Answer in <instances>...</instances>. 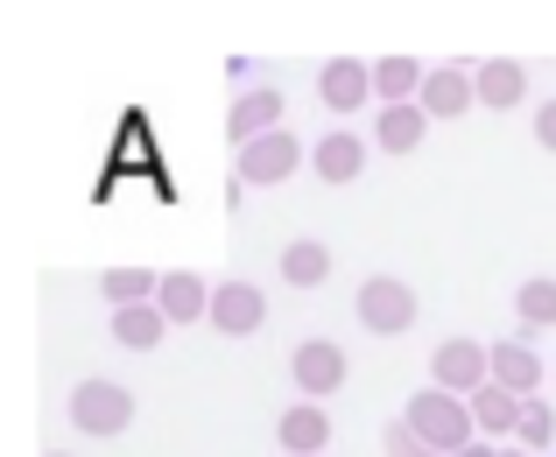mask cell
Returning <instances> with one entry per match:
<instances>
[{
	"instance_id": "obj_9",
	"label": "cell",
	"mask_w": 556,
	"mask_h": 457,
	"mask_svg": "<svg viewBox=\"0 0 556 457\" xmlns=\"http://www.w3.org/2000/svg\"><path fill=\"white\" fill-rule=\"evenodd\" d=\"M367 92H374V64H353V56L325 64V78H317V99H325L331 113H353V106H367Z\"/></svg>"
},
{
	"instance_id": "obj_6",
	"label": "cell",
	"mask_w": 556,
	"mask_h": 457,
	"mask_svg": "<svg viewBox=\"0 0 556 457\" xmlns=\"http://www.w3.org/2000/svg\"><path fill=\"white\" fill-rule=\"evenodd\" d=\"M289 373H296V388L311 394H339L345 388V352L331 345V338H311V345H296V366H289Z\"/></svg>"
},
{
	"instance_id": "obj_15",
	"label": "cell",
	"mask_w": 556,
	"mask_h": 457,
	"mask_svg": "<svg viewBox=\"0 0 556 457\" xmlns=\"http://www.w3.org/2000/svg\"><path fill=\"white\" fill-rule=\"evenodd\" d=\"M422 85H430V71H422L416 56H380L374 64V92L388 99V106H416Z\"/></svg>"
},
{
	"instance_id": "obj_7",
	"label": "cell",
	"mask_w": 556,
	"mask_h": 457,
	"mask_svg": "<svg viewBox=\"0 0 556 457\" xmlns=\"http://www.w3.org/2000/svg\"><path fill=\"white\" fill-rule=\"evenodd\" d=\"M261 317H268V303H261L254 282H218V289H212V323H218L226 338L261 331Z\"/></svg>"
},
{
	"instance_id": "obj_11",
	"label": "cell",
	"mask_w": 556,
	"mask_h": 457,
	"mask_svg": "<svg viewBox=\"0 0 556 457\" xmlns=\"http://www.w3.org/2000/svg\"><path fill=\"white\" fill-rule=\"evenodd\" d=\"M493 388H507V394H521V402H535V388H543V359H535L529 345H493Z\"/></svg>"
},
{
	"instance_id": "obj_25",
	"label": "cell",
	"mask_w": 556,
	"mask_h": 457,
	"mask_svg": "<svg viewBox=\"0 0 556 457\" xmlns=\"http://www.w3.org/2000/svg\"><path fill=\"white\" fill-rule=\"evenodd\" d=\"M535 141L556 149V99H549V106H535Z\"/></svg>"
},
{
	"instance_id": "obj_19",
	"label": "cell",
	"mask_w": 556,
	"mask_h": 457,
	"mask_svg": "<svg viewBox=\"0 0 556 457\" xmlns=\"http://www.w3.org/2000/svg\"><path fill=\"white\" fill-rule=\"evenodd\" d=\"M521 92H529V71H521V64H507V56H501V64H479V106H521Z\"/></svg>"
},
{
	"instance_id": "obj_23",
	"label": "cell",
	"mask_w": 556,
	"mask_h": 457,
	"mask_svg": "<svg viewBox=\"0 0 556 457\" xmlns=\"http://www.w3.org/2000/svg\"><path fill=\"white\" fill-rule=\"evenodd\" d=\"M521 444H529V450H543V444H556V408L549 402H521Z\"/></svg>"
},
{
	"instance_id": "obj_3",
	"label": "cell",
	"mask_w": 556,
	"mask_h": 457,
	"mask_svg": "<svg viewBox=\"0 0 556 457\" xmlns=\"http://www.w3.org/2000/svg\"><path fill=\"white\" fill-rule=\"evenodd\" d=\"M71 422L92 436H121L127 422H135V394L113 388V380H78L71 388Z\"/></svg>"
},
{
	"instance_id": "obj_16",
	"label": "cell",
	"mask_w": 556,
	"mask_h": 457,
	"mask_svg": "<svg viewBox=\"0 0 556 457\" xmlns=\"http://www.w3.org/2000/svg\"><path fill=\"white\" fill-rule=\"evenodd\" d=\"M325 444H331V416L317 402H303V408L282 416V457H317Z\"/></svg>"
},
{
	"instance_id": "obj_18",
	"label": "cell",
	"mask_w": 556,
	"mask_h": 457,
	"mask_svg": "<svg viewBox=\"0 0 556 457\" xmlns=\"http://www.w3.org/2000/svg\"><path fill=\"white\" fill-rule=\"evenodd\" d=\"M163 303H135V309H113V338H121L127 352H155L163 345Z\"/></svg>"
},
{
	"instance_id": "obj_21",
	"label": "cell",
	"mask_w": 556,
	"mask_h": 457,
	"mask_svg": "<svg viewBox=\"0 0 556 457\" xmlns=\"http://www.w3.org/2000/svg\"><path fill=\"white\" fill-rule=\"evenodd\" d=\"M106 303L113 309H135V303H149V296H163V275H149V268H106Z\"/></svg>"
},
{
	"instance_id": "obj_14",
	"label": "cell",
	"mask_w": 556,
	"mask_h": 457,
	"mask_svg": "<svg viewBox=\"0 0 556 457\" xmlns=\"http://www.w3.org/2000/svg\"><path fill=\"white\" fill-rule=\"evenodd\" d=\"M311 169L325 176V183H353V176L367 169V141H359V135H325L311 149Z\"/></svg>"
},
{
	"instance_id": "obj_24",
	"label": "cell",
	"mask_w": 556,
	"mask_h": 457,
	"mask_svg": "<svg viewBox=\"0 0 556 457\" xmlns=\"http://www.w3.org/2000/svg\"><path fill=\"white\" fill-rule=\"evenodd\" d=\"M380 444H388V457H437L416 430H408V422H388V436H380Z\"/></svg>"
},
{
	"instance_id": "obj_26",
	"label": "cell",
	"mask_w": 556,
	"mask_h": 457,
	"mask_svg": "<svg viewBox=\"0 0 556 457\" xmlns=\"http://www.w3.org/2000/svg\"><path fill=\"white\" fill-rule=\"evenodd\" d=\"M50 457H64V450H50Z\"/></svg>"
},
{
	"instance_id": "obj_12",
	"label": "cell",
	"mask_w": 556,
	"mask_h": 457,
	"mask_svg": "<svg viewBox=\"0 0 556 457\" xmlns=\"http://www.w3.org/2000/svg\"><path fill=\"white\" fill-rule=\"evenodd\" d=\"M155 303H163L169 323H198V317H212V282L177 268V275H163V296H155Z\"/></svg>"
},
{
	"instance_id": "obj_22",
	"label": "cell",
	"mask_w": 556,
	"mask_h": 457,
	"mask_svg": "<svg viewBox=\"0 0 556 457\" xmlns=\"http://www.w3.org/2000/svg\"><path fill=\"white\" fill-rule=\"evenodd\" d=\"M515 309L529 323H556V282H549V275H529V282H521V296H515Z\"/></svg>"
},
{
	"instance_id": "obj_1",
	"label": "cell",
	"mask_w": 556,
	"mask_h": 457,
	"mask_svg": "<svg viewBox=\"0 0 556 457\" xmlns=\"http://www.w3.org/2000/svg\"><path fill=\"white\" fill-rule=\"evenodd\" d=\"M402 422L422 436L437 457H458V450H472L479 444V422H472V402L465 394H444V388H422V394H408V408H402Z\"/></svg>"
},
{
	"instance_id": "obj_4",
	"label": "cell",
	"mask_w": 556,
	"mask_h": 457,
	"mask_svg": "<svg viewBox=\"0 0 556 457\" xmlns=\"http://www.w3.org/2000/svg\"><path fill=\"white\" fill-rule=\"evenodd\" d=\"M359 323H367L374 338H402L408 323H416V289L394 282V275H374V282L359 289Z\"/></svg>"
},
{
	"instance_id": "obj_8",
	"label": "cell",
	"mask_w": 556,
	"mask_h": 457,
	"mask_svg": "<svg viewBox=\"0 0 556 457\" xmlns=\"http://www.w3.org/2000/svg\"><path fill=\"white\" fill-rule=\"evenodd\" d=\"M226 135L240 141V149H247V141H261V135H282V92H268V85L247 92L240 106L226 113Z\"/></svg>"
},
{
	"instance_id": "obj_20",
	"label": "cell",
	"mask_w": 556,
	"mask_h": 457,
	"mask_svg": "<svg viewBox=\"0 0 556 457\" xmlns=\"http://www.w3.org/2000/svg\"><path fill=\"white\" fill-rule=\"evenodd\" d=\"M325 275H331V246H317V240L282 246V282H289V289H317Z\"/></svg>"
},
{
	"instance_id": "obj_2",
	"label": "cell",
	"mask_w": 556,
	"mask_h": 457,
	"mask_svg": "<svg viewBox=\"0 0 556 457\" xmlns=\"http://www.w3.org/2000/svg\"><path fill=\"white\" fill-rule=\"evenodd\" d=\"M430 388L465 394V402H472L479 388H493V345H472V338H444V345L430 352Z\"/></svg>"
},
{
	"instance_id": "obj_10",
	"label": "cell",
	"mask_w": 556,
	"mask_h": 457,
	"mask_svg": "<svg viewBox=\"0 0 556 457\" xmlns=\"http://www.w3.org/2000/svg\"><path fill=\"white\" fill-rule=\"evenodd\" d=\"M416 106L430 113V120H458L465 106H479V78H465V71H430Z\"/></svg>"
},
{
	"instance_id": "obj_17",
	"label": "cell",
	"mask_w": 556,
	"mask_h": 457,
	"mask_svg": "<svg viewBox=\"0 0 556 457\" xmlns=\"http://www.w3.org/2000/svg\"><path fill=\"white\" fill-rule=\"evenodd\" d=\"M422 135H430V113H422V106H380V120H374V141H380L388 155H408Z\"/></svg>"
},
{
	"instance_id": "obj_13",
	"label": "cell",
	"mask_w": 556,
	"mask_h": 457,
	"mask_svg": "<svg viewBox=\"0 0 556 457\" xmlns=\"http://www.w3.org/2000/svg\"><path fill=\"white\" fill-rule=\"evenodd\" d=\"M472 422H479V436H486V444H507V436L521 430V394L479 388V394H472Z\"/></svg>"
},
{
	"instance_id": "obj_5",
	"label": "cell",
	"mask_w": 556,
	"mask_h": 457,
	"mask_svg": "<svg viewBox=\"0 0 556 457\" xmlns=\"http://www.w3.org/2000/svg\"><path fill=\"white\" fill-rule=\"evenodd\" d=\"M296 162H303L296 135H261V141H247V149H240V183H289Z\"/></svg>"
}]
</instances>
